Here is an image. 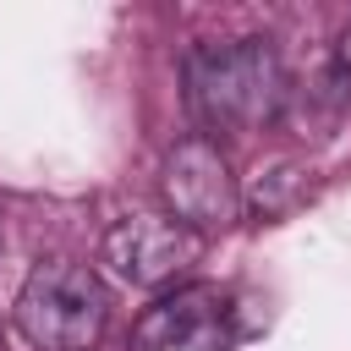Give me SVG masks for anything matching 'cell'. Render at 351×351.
<instances>
[{"instance_id": "obj_3", "label": "cell", "mask_w": 351, "mask_h": 351, "mask_svg": "<svg viewBox=\"0 0 351 351\" xmlns=\"http://www.w3.org/2000/svg\"><path fill=\"white\" fill-rule=\"evenodd\" d=\"M165 203H170V219L186 225V230H225L236 214H241V186L225 165V154L208 143V137H186L170 148L165 159Z\"/></svg>"}, {"instance_id": "obj_4", "label": "cell", "mask_w": 351, "mask_h": 351, "mask_svg": "<svg viewBox=\"0 0 351 351\" xmlns=\"http://www.w3.org/2000/svg\"><path fill=\"white\" fill-rule=\"evenodd\" d=\"M203 252V236L165 219V214H126L104 230V263L121 285L137 291H159L176 274H186Z\"/></svg>"}, {"instance_id": "obj_1", "label": "cell", "mask_w": 351, "mask_h": 351, "mask_svg": "<svg viewBox=\"0 0 351 351\" xmlns=\"http://www.w3.org/2000/svg\"><path fill=\"white\" fill-rule=\"evenodd\" d=\"M285 66L269 38H208L186 55V104L208 132H258L285 110Z\"/></svg>"}, {"instance_id": "obj_5", "label": "cell", "mask_w": 351, "mask_h": 351, "mask_svg": "<svg viewBox=\"0 0 351 351\" xmlns=\"http://www.w3.org/2000/svg\"><path fill=\"white\" fill-rule=\"evenodd\" d=\"M230 296L219 285H181L170 296H159L143 318H137V346L143 351H192V346H208L214 335L225 340V324H230Z\"/></svg>"}, {"instance_id": "obj_6", "label": "cell", "mask_w": 351, "mask_h": 351, "mask_svg": "<svg viewBox=\"0 0 351 351\" xmlns=\"http://www.w3.org/2000/svg\"><path fill=\"white\" fill-rule=\"evenodd\" d=\"M313 197V170L296 165V159H269L252 170L247 192H241V208L252 219H285L291 208H302Z\"/></svg>"}, {"instance_id": "obj_2", "label": "cell", "mask_w": 351, "mask_h": 351, "mask_svg": "<svg viewBox=\"0 0 351 351\" xmlns=\"http://www.w3.org/2000/svg\"><path fill=\"white\" fill-rule=\"evenodd\" d=\"M110 324V291L88 263L44 258L16 291V329L33 351H88Z\"/></svg>"}, {"instance_id": "obj_7", "label": "cell", "mask_w": 351, "mask_h": 351, "mask_svg": "<svg viewBox=\"0 0 351 351\" xmlns=\"http://www.w3.org/2000/svg\"><path fill=\"white\" fill-rule=\"evenodd\" d=\"M335 88H340V99L351 104V27H346L340 44H335Z\"/></svg>"}]
</instances>
